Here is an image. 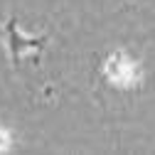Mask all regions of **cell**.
Masks as SVG:
<instances>
[{
	"instance_id": "1",
	"label": "cell",
	"mask_w": 155,
	"mask_h": 155,
	"mask_svg": "<svg viewBox=\"0 0 155 155\" xmlns=\"http://www.w3.org/2000/svg\"><path fill=\"white\" fill-rule=\"evenodd\" d=\"M8 32H10V52H12V59L22 57L27 49H42V45L47 42V37H42V40H27V37L17 35V30H15L12 22L8 25Z\"/></svg>"
}]
</instances>
